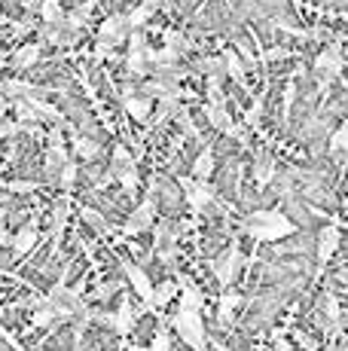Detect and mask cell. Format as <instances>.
Segmentation results:
<instances>
[{"mask_svg":"<svg viewBox=\"0 0 348 351\" xmlns=\"http://www.w3.org/2000/svg\"><path fill=\"white\" fill-rule=\"evenodd\" d=\"M245 229L260 241H275L293 232V223L278 211H257L245 220Z\"/></svg>","mask_w":348,"mask_h":351,"instance_id":"6da1fadb","label":"cell"},{"mask_svg":"<svg viewBox=\"0 0 348 351\" xmlns=\"http://www.w3.org/2000/svg\"><path fill=\"white\" fill-rule=\"evenodd\" d=\"M174 330L184 336V342L196 351H205V330H202V318L199 312H190V308H180L177 318H174Z\"/></svg>","mask_w":348,"mask_h":351,"instance_id":"7a4b0ae2","label":"cell"},{"mask_svg":"<svg viewBox=\"0 0 348 351\" xmlns=\"http://www.w3.org/2000/svg\"><path fill=\"white\" fill-rule=\"evenodd\" d=\"M184 184V195H186V205L192 208V211H205V208L214 202V190L208 184H202V180H180Z\"/></svg>","mask_w":348,"mask_h":351,"instance_id":"3957f363","label":"cell"},{"mask_svg":"<svg viewBox=\"0 0 348 351\" xmlns=\"http://www.w3.org/2000/svg\"><path fill=\"white\" fill-rule=\"evenodd\" d=\"M238 266H242V251L238 247H229L223 256H217V263H214V275H217V281L223 287L232 285V278H236Z\"/></svg>","mask_w":348,"mask_h":351,"instance_id":"277c9868","label":"cell"},{"mask_svg":"<svg viewBox=\"0 0 348 351\" xmlns=\"http://www.w3.org/2000/svg\"><path fill=\"white\" fill-rule=\"evenodd\" d=\"M123 269H125V275H129L132 287L138 290V296L147 302V308H153V290H156V287L150 285V278H147V272H144V269H140V266H135V263H125Z\"/></svg>","mask_w":348,"mask_h":351,"instance_id":"5b68a950","label":"cell"},{"mask_svg":"<svg viewBox=\"0 0 348 351\" xmlns=\"http://www.w3.org/2000/svg\"><path fill=\"white\" fill-rule=\"evenodd\" d=\"M314 67H318L324 77H330V73H339V71H343V43H330V49L321 52V56L314 58Z\"/></svg>","mask_w":348,"mask_h":351,"instance_id":"8992f818","label":"cell"},{"mask_svg":"<svg viewBox=\"0 0 348 351\" xmlns=\"http://www.w3.org/2000/svg\"><path fill=\"white\" fill-rule=\"evenodd\" d=\"M336 247H339V229L336 226L321 229V235H318V263L321 266H327V263L333 260Z\"/></svg>","mask_w":348,"mask_h":351,"instance_id":"52a82bcc","label":"cell"},{"mask_svg":"<svg viewBox=\"0 0 348 351\" xmlns=\"http://www.w3.org/2000/svg\"><path fill=\"white\" fill-rule=\"evenodd\" d=\"M150 223H153V199H147L144 205H140L138 211L129 217V223H125V232H129V235L144 232V229H150Z\"/></svg>","mask_w":348,"mask_h":351,"instance_id":"ba28073f","label":"cell"},{"mask_svg":"<svg viewBox=\"0 0 348 351\" xmlns=\"http://www.w3.org/2000/svg\"><path fill=\"white\" fill-rule=\"evenodd\" d=\"M129 31V19H123V16H110L107 22L101 25V31H98V40L101 43H116L123 34Z\"/></svg>","mask_w":348,"mask_h":351,"instance_id":"9c48e42d","label":"cell"},{"mask_svg":"<svg viewBox=\"0 0 348 351\" xmlns=\"http://www.w3.org/2000/svg\"><path fill=\"white\" fill-rule=\"evenodd\" d=\"M205 113H208V123L214 128H220V132H232V119H229V110H226V101H208Z\"/></svg>","mask_w":348,"mask_h":351,"instance_id":"30bf717a","label":"cell"},{"mask_svg":"<svg viewBox=\"0 0 348 351\" xmlns=\"http://www.w3.org/2000/svg\"><path fill=\"white\" fill-rule=\"evenodd\" d=\"M253 174H257L260 184H269L275 178V159H272L269 150H257V156H253Z\"/></svg>","mask_w":348,"mask_h":351,"instance_id":"8fae6325","label":"cell"},{"mask_svg":"<svg viewBox=\"0 0 348 351\" xmlns=\"http://www.w3.org/2000/svg\"><path fill=\"white\" fill-rule=\"evenodd\" d=\"M34 245H37V226L28 223V226L22 229V232L16 235V239H12V254H16V256H25Z\"/></svg>","mask_w":348,"mask_h":351,"instance_id":"7c38bea8","label":"cell"},{"mask_svg":"<svg viewBox=\"0 0 348 351\" xmlns=\"http://www.w3.org/2000/svg\"><path fill=\"white\" fill-rule=\"evenodd\" d=\"M132 324H135V312H132V302L123 300V306H119V312L113 315V330H116L119 336H125L132 330Z\"/></svg>","mask_w":348,"mask_h":351,"instance_id":"4fadbf2b","label":"cell"},{"mask_svg":"<svg viewBox=\"0 0 348 351\" xmlns=\"http://www.w3.org/2000/svg\"><path fill=\"white\" fill-rule=\"evenodd\" d=\"M40 19H43L46 25H62L64 22V10L58 0H43L40 3Z\"/></svg>","mask_w":348,"mask_h":351,"instance_id":"5bb4252c","label":"cell"},{"mask_svg":"<svg viewBox=\"0 0 348 351\" xmlns=\"http://www.w3.org/2000/svg\"><path fill=\"white\" fill-rule=\"evenodd\" d=\"M40 49H43V46L40 43H28V46H22V49L16 52V56H12V64L16 67H31L40 58Z\"/></svg>","mask_w":348,"mask_h":351,"instance_id":"9a60e30c","label":"cell"},{"mask_svg":"<svg viewBox=\"0 0 348 351\" xmlns=\"http://www.w3.org/2000/svg\"><path fill=\"white\" fill-rule=\"evenodd\" d=\"M211 171H214V156H211V150H202V153H199V159H196V168H192V178H196V180H208Z\"/></svg>","mask_w":348,"mask_h":351,"instance_id":"2e32d148","label":"cell"},{"mask_svg":"<svg viewBox=\"0 0 348 351\" xmlns=\"http://www.w3.org/2000/svg\"><path fill=\"white\" fill-rule=\"evenodd\" d=\"M68 165V156H64V147H52L49 153H46V174L49 178H55L58 168Z\"/></svg>","mask_w":348,"mask_h":351,"instance_id":"e0dca14e","label":"cell"},{"mask_svg":"<svg viewBox=\"0 0 348 351\" xmlns=\"http://www.w3.org/2000/svg\"><path fill=\"white\" fill-rule=\"evenodd\" d=\"M125 110L132 113L135 119H147V113H150V104H147V98H132V95H125Z\"/></svg>","mask_w":348,"mask_h":351,"instance_id":"ac0fdd59","label":"cell"},{"mask_svg":"<svg viewBox=\"0 0 348 351\" xmlns=\"http://www.w3.org/2000/svg\"><path fill=\"white\" fill-rule=\"evenodd\" d=\"M113 174L123 180V186H125L129 193H138V165H135V168H116Z\"/></svg>","mask_w":348,"mask_h":351,"instance_id":"d6986e66","label":"cell"},{"mask_svg":"<svg viewBox=\"0 0 348 351\" xmlns=\"http://www.w3.org/2000/svg\"><path fill=\"white\" fill-rule=\"evenodd\" d=\"M236 306H238V293H223V300H220V321L229 324Z\"/></svg>","mask_w":348,"mask_h":351,"instance_id":"ffe728a7","label":"cell"},{"mask_svg":"<svg viewBox=\"0 0 348 351\" xmlns=\"http://www.w3.org/2000/svg\"><path fill=\"white\" fill-rule=\"evenodd\" d=\"M223 62H226V71H229V77H236L238 83H245V64L236 58V52L229 49V52L223 56Z\"/></svg>","mask_w":348,"mask_h":351,"instance_id":"44dd1931","label":"cell"},{"mask_svg":"<svg viewBox=\"0 0 348 351\" xmlns=\"http://www.w3.org/2000/svg\"><path fill=\"white\" fill-rule=\"evenodd\" d=\"M171 296H174V285H171V281H162V285L153 290V308H156V306H165Z\"/></svg>","mask_w":348,"mask_h":351,"instance_id":"7402d4cb","label":"cell"},{"mask_svg":"<svg viewBox=\"0 0 348 351\" xmlns=\"http://www.w3.org/2000/svg\"><path fill=\"white\" fill-rule=\"evenodd\" d=\"M101 144L98 141H89V138H77V153L79 156H98Z\"/></svg>","mask_w":348,"mask_h":351,"instance_id":"603a6c76","label":"cell"},{"mask_svg":"<svg viewBox=\"0 0 348 351\" xmlns=\"http://www.w3.org/2000/svg\"><path fill=\"white\" fill-rule=\"evenodd\" d=\"M147 16H150V6H144V3H140L138 10L129 16V28H138V25H144V22H147Z\"/></svg>","mask_w":348,"mask_h":351,"instance_id":"cb8c5ba5","label":"cell"},{"mask_svg":"<svg viewBox=\"0 0 348 351\" xmlns=\"http://www.w3.org/2000/svg\"><path fill=\"white\" fill-rule=\"evenodd\" d=\"M83 217H86V223H92V226L98 229V232H107V223L101 220V214H98V211H89V208H86Z\"/></svg>","mask_w":348,"mask_h":351,"instance_id":"d4e9b609","label":"cell"},{"mask_svg":"<svg viewBox=\"0 0 348 351\" xmlns=\"http://www.w3.org/2000/svg\"><path fill=\"white\" fill-rule=\"evenodd\" d=\"M333 150H336V153L348 150V128H339V132L333 134Z\"/></svg>","mask_w":348,"mask_h":351,"instance_id":"484cf974","label":"cell"},{"mask_svg":"<svg viewBox=\"0 0 348 351\" xmlns=\"http://www.w3.org/2000/svg\"><path fill=\"white\" fill-rule=\"evenodd\" d=\"M73 178H77V165H73V162L68 159V165H64V168H62V186H64V190H71Z\"/></svg>","mask_w":348,"mask_h":351,"instance_id":"4316f807","label":"cell"},{"mask_svg":"<svg viewBox=\"0 0 348 351\" xmlns=\"http://www.w3.org/2000/svg\"><path fill=\"white\" fill-rule=\"evenodd\" d=\"M150 351H171V336L165 333V330H162V333H156V339H153V348Z\"/></svg>","mask_w":348,"mask_h":351,"instance_id":"83f0119b","label":"cell"},{"mask_svg":"<svg viewBox=\"0 0 348 351\" xmlns=\"http://www.w3.org/2000/svg\"><path fill=\"white\" fill-rule=\"evenodd\" d=\"M260 113H263V104H260V101H257V104L251 107V113H247V125H253V128H257V125H260Z\"/></svg>","mask_w":348,"mask_h":351,"instance_id":"f1b7e54d","label":"cell"},{"mask_svg":"<svg viewBox=\"0 0 348 351\" xmlns=\"http://www.w3.org/2000/svg\"><path fill=\"white\" fill-rule=\"evenodd\" d=\"M6 190H12V193H28V190H34V184H28V180H12Z\"/></svg>","mask_w":348,"mask_h":351,"instance_id":"f546056e","label":"cell"},{"mask_svg":"<svg viewBox=\"0 0 348 351\" xmlns=\"http://www.w3.org/2000/svg\"><path fill=\"white\" fill-rule=\"evenodd\" d=\"M3 220H6V214L0 211V245H12V235L3 229Z\"/></svg>","mask_w":348,"mask_h":351,"instance_id":"4dcf8cb0","label":"cell"},{"mask_svg":"<svg viewBox=\"0 0 348 351\" xmlns=\"http://www.w3.org/2000/svg\"><path fill=\"white\" fill-rule=\"evenodd\" d=\"M31 28H34V22H18L12 31H16V34H25V31H31Z\"/></svg>","mask_w":348,"mask_h":351,"instance_id":"1f68e13d","label":"cell"},{"mask_svg":"<svg viewBox=\"0 0 348 351\" xmlns=\"http://www.w3.org/2000/svg\"><path fill=\"white\" fill-rule=\"evenodd\" d=\"M339 281H343V285H348V269H345V272H339Z\"/></svg>","mask_w":348,"mask_h":351,"instance_id":"d6a6232c","label":"cell"},{"mask_svg":"<svg viewBox=\"0 0 348 351\" xmlns=\"http://www.w3.org/2000/svg\"><path fill=\"white\" fill-rule=\"evenodd\" d=\"M330 351H348V346H336V348H330Z\"/></svg>","mask_w":348,"mask_h":351,"instance_id":"836d02e7","label":"cell"},{"mask_svg":"<svg viewBox=\"0 0 348 351\" xmlns=\"http://www.w3.org/2000/svg\"><path fill=\"white\" fill-rule=\"evenodd\" d=\"M217 351H229V348H226V346H223V342H217Z\"/></svg>","mask_w":348,"mask_h":351,"instance_id":"e575fe53","label":"cell"},{"mask_svg":"<svg viewBox=\"0 0 348 351\" xmlns=\"http://www.w3.org/2000/svg\"><path fill=\"white\" fill-rule=\"evenodd\" d=\"M129 351H147V348H138V346H132V348H129Z\"/></svg>","mask_w":348,"mask_h":351,"instance_id":"d590c367","label":"cell"},{"mask_svg":"<svg viewBox=\"0 0 348 351\" xmlns=\"http://www.w3.org/2000/svg\"><path fill=\"white\" fill-rule=\"evenodd\" d=\"M3 22H6V19H3V16H0V25H3Z\"/></svg>","mask_w":348,"mask_h":351,"instance_id":"8d00e7d4","label":"cell"},{"mask_svg":"<svg viewBox=\"0 0 348 351\" xmlns=\"http://www.w3.org/2000/svg\"><path fill=\"white\" fill-rule=\"evenodd\" d=\"M0 89H3V80H0Z\"/></svg>","mask_w":348,"mask_h":351,"instance_id":"74e56055","label":"cell"},{"mask_svg":"<svg viewBox=\"0 0 348 351\" xmlns=\"http://www.w3.org/2000/svg\"><path fill=\"white\" fill-rule=\"evenodd\" d=\"M0 300H3V293H0Z\"/></svg>","mask_w":348,"mask_h":351,"instance_id":"f35d334b","label":"cell"}]
</instances>
